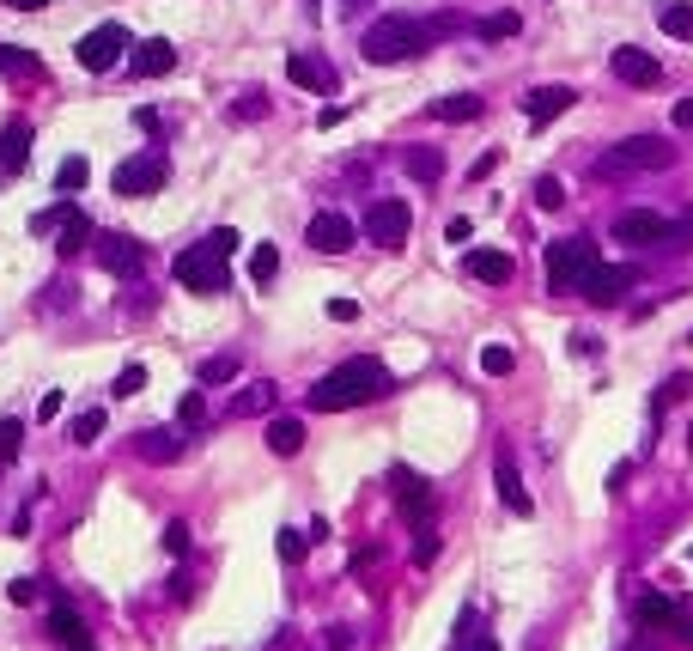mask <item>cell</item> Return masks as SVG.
Here are the masks:
<instances>
[{"instance_id": "obj_36", "label": "cell", "mask_w": 693, "mask_h": 651, "mask_svg": "<svg viewBox=\"0 0 693 651\" xmlns=\"http://www.w3.org/2000/svg\"><path fill=\"white\" fill-rule=\"evenodd\" d=\"M25 451V420H0V463H13Z\"/></svg>"}, {"instance_id": "obj_47", "label": "cell", "mask_w": 693, "mask_h": 651, "mask_svg": "<svg viewBox=\"0 0 693 651\" xmlns=\"http://www.w3.org/2000/svg\"><path fill=\"white\" fill-rule=\"evenodd\" d=\"M444 238H450V244H469V238H475V226H469V220H450V226H444Z\"/></svg>"}, {"instance_id": "obj_53", "label": "cell", "mask_w": 693, "mask_h": 651, "mask_svg": "<svg viewBox=\"0 0 693 651\" xmlns=\"http://www.w3.org/2000/svg\"><path fill=\"white\" fill-rule=\"evenodd\" d=\"M359 7H365V0H341V13H359Z\"/></svg>"}, {"instance_id": "obj_6", "label": "cell", "mask_w": 693, "mask_h": 651, "mask_svg": "<svg viewBox=\"0 0 693 651\" xmlns=\"http://www.w3.org/2000/svg\"><path fill=\"white\" fill-rule=\"evenodd\" d=\"M122 49H128V31H122L116 19L92 25L80 43H73V55H80V67H86V74H110V67L122 61Z\"/></svg>"}, {"instance_id": "obj_51", "label": "cell", "mask_w": 693, "mask_h": 651, "mask_svg": "<svg viewBox=\"0 0 693 651\" xmlns=\"http://www.w3.org/2000/svg\"><path fill=\"white\" fill-rule=\"evenodd\" d=\"M675 128H693V98H681V104H675Z\"/></svg>"}, {"instance_id": "obj_22", "label": "cell", "mask_w": 693, "mask_h": 651, "mask_svg": "<svg viewBox=\"0 0 693 651\" xmlns=\"http://www.w3.org/2000/svg\"><path fill=\"white\" fill-rule=\"evenodd\" d=\"M49 633H55L67 651H86V645H92V633H86V621H80V609H73V603H55V609H49Z\"/></svg>"}, {"instance_id": "obj_19", "label": "cell", "mask_w": 693, "mask_h": 651, "mask_svg": "<svg viewBox=\"0 0 693 651\" xmlns=\"http://www.w3.org/2000/svg\"><path fill=\"white\" fill-rule=\"evenodd\" d=\"M462 268H469L481 286H505V280L517 274V262H511L505 250H462Z\"/></svg>"}, {"instance_id": "obj_27", "label": "cell", "mask_w": 693, "mask_h": 651, "mask_svg": "<svg viewBox=\"0 0 693 651\" xmlns=\"http://www.w3.org/2000/svg\"><path fill=\"white\" fill-rule=\"evenodd\" d=\"M432 116H438V122H475V116H481V98L450 92V98H438V104H432Z\"/></svg>"}, {"instance_id": "obj_12", "label": "cell", "mask_w": 693, "mask_h": 651, "mask_svg": "<svg viewBox=\"0 0 693 651\" xmlns=\"http://www.w3.org/2000/svg\"><path fill=\"white\" fill-rule=\"evenodd\" d=\"M177 67V43L171 37H146V43H134V55H128V74L134 80H159V74H171Z\"/></svg>"}, {"instance_id": "obj_33", "label": "cell", "mask_w": 693, "mask_h": 651, "mask_svg": "<svg viewBox=\"0 0 693 651\" xmlns=\"http://www.w3.org/2000/svg\"><path fill=\"white\" fill-rule=\"evenodd\" d=\"M274 274H280V250H274V244H256V256H250V280H256V286H274Z\"/></svg>"}, {"instance_id": "obj_14", "label": "cell", "mask_w": 693, "mask_h": 651, "mask_svg": "<svg viewBox=\"0 0 693 651\" xmlns=\"http://www.w3.org/2000/svg\"><path fill=\"white\" fill-rule=\"evenodd\" d=\"M31 165V122L13 116L7 128H0V177H19Z\"/></svg>"}, {"instance_id": "obj_10", "label": "cell", "mask_w": 693, "mask_h": 651, "mask_svg": "<svg viewBox=\"0 0 693 651\" xmlns=\"http://www.w3.org/2000/svg\"><path fill=\"white\" fill-rule=\"evenodd\" d=\"M608 67H614V80H627V86H657V80H663V61H657L651 49H633V43L614 49Z\"/></svg>"}, {"instance_id": "obj_29", "label": "cell", "mask_w": 693, "mask_h": 651, "mask_svg": "<svg viewBox=\"0 0 693 651\" xmlns=\"http://www.w3.org/2000/svg\"><path fill=\"white\" fill-rule=\"evenodd\" d=\"M73 213H80V201H67V195H61L55 207H43V213H31V232H37V238H43V232H61V226L73 220Z\"/></svg>"}, {"instance_id": "obj_24", "label": "cell", "mask_w": 693, "mask_h": 651, "mask_svg": "<svg viewBox=\"0 0 693 651\" xmlns=\"http://www.w3.org/2000/svg\"><path fill=\"white\" fill-rule=\"evenodd\" d=\"M268 451H274V457H298V451H304V420H292V414L268 420Z\"/></svg>"}, {"instance_id": "obj_56", "label": "cell", "mask_w": 693, "mask_h": 651, "mask_svg": "<svg viewBox=\"0 0 693 651\" xmlns=\"http://www.w3.org/2000/svg\"><path fill=\"white\" fill-rule=\"evenodd\" d=\"M86 651H92V645H86Z\"/></svg>"}, {"instance_id": "obj_8", "label": "cell", "mask_w": 693, "mask_h": 651, "mask_svg": "<svg viewBox=\"0 0 693 651\" xmlns=\"http://www.w3.org/2000/svg\"><path fill=\"white\" fill-rule=\"evenodd\" d=\"M165 153H134L116 165V195H159L165 189Z\"/></svg>"}, {"instance_id": "obj_15", "label": "cell", "mask_w": 693, "mask_h": 651, "mask_svg": "<svg viewBox=\"0 0 693 651\" xmlns=\"http://www.w3.org/2000/svg\"><path fill=\"white\" fill-rule=\"evenodd\" d=\"M572 104H578V92H572V86H535V92L523 98V110H529V122H535V128H548V122H554V116H566Z\"/></svg>"}, {"instance_id": "obj_37", "label": "cell", "mask_w": 693, "mask_h": 651, "mask_svg": "<svg viewBox=\"0 0 693 651\" xmlns=\"http://www.w3.org/2000/svg\"><path fill=\"white\" fill-rule=\"evenodd\" d=\"M687 390H693V378H687V372H669V384L657 390V414H663V408H675V402H681Z\"/></svg>"}, {"instance_id": "obj_2", "label": "cell", "mask_w": 693, "mask_h": 651, "mask_svg": "<svg viewBox=\"0 0 693 651\" xmlns=\"http://www.w3.org/2000/svg\"><path fill=\"white\" fill-rule=\"evenodd\" d=\"M432 43H438V37H432L426 19H414V13H383V19L365 25L359 55L377 61V67H396V61H408V55H420V49H432Z\"/></svg>"}, {"instance_id": "obj_26", "label": "cell", "mask_w": 693, "mask_h": 651, "mask_svg": "<svg viewBox=\"0 0 693 651\" xmlns=\"http://www.w3.org/2000/svg\"><path fill=\"white\" fill-rule=\"evenodd\" d=\"M402 165H408L414 183H438V177H444V153H438V147H414Z\"/></svg>"}, {"instance_id": "obj_11", "label": "cell", "mask_w": 693, "mask_h": 651, "mask_svg": "<svg viewBox=\"0 0 693 651\" xmlns=\"http://www.w3.org/2000/svg\"><path fill=\"white\" fill-rule=\"evenodd\" d=\"M669 238V220L651 207H627L621 220H614V244H663Z\"/></svg>"}, {"instance_id": "obj_23", "label": "cell", "mask_w": 693, "mask_h": 651, "mask_svg": "<svg viewBox=\"0 0 693 651\" xmlns=\"http://www.w3.org/2000/svg\"><path fill=\"white\" fill-rule=\"evenodd\" d=\"M134 451H140L146 463H177V457H183V439H177L171 426H146L140 439H134Z\"/></svg>"}, {"instance_id": "obj_17", "label": "cell", "mask_w": 693, "mask_h": 651, "mask_svg": "<svg viewBox=\"0 0 693 651\" xmlns=\"http://www.w3.org/2000/svg\"><path fill=\"white\" fill-rule=\"evenodd\" d=\"M633 280H639L633 268H596V274L584 280V299H590V305H621Z\"/></svg>"}, {"instance_id": "obj_42", "label": "cell", "mask_w": 693, "mask_h": 651, "mask_svg": "<svg viewBox=\"0 0 693 651\" xmlns=\"http://www.w3.org/2000/svg\"><path fill=\"white\" fill-rule=\"evenodd\" d=\"M663 244H669V250H693V213L669 226V238H663Z\"/></svg>"}, {"instance_id": "obj_50", "label": "cell", "mask_w": 693, "mask_h": 651, "mask_svg": "<svg viewBox=\"0 0 693 651\" xmlns=\"http://www.w3.org/2000/svg\"><path fill=\"white\" fill-rule=\"evenodd\" d=\"M462 651H499V639H493V633H475V639H462Z\"/></svg>"}, {"instance_id": "obj_1", "label": "cell", "mask_w": 693, "mask_h": 651, "mask_svg": "<svg viewBox=\"0 0 693 651\" xmlns=\"http://www.w3.org/2000/svg\"><path fill=\"white\" fill-rule=\"evenodd\" d=\"M383 390H390V372H383L371 353H353V359H341V366H335L329 378H317V384H311L304 408H317V414H341V408H359V402H371V396H383Z\"/></svg>"}, {"instance_id": "obj_44", "label": "cell", "mask_w": 693, "mask_h": 651, "mask_svg": "<svg viewBox=\"0 0 693 651\" xmlns=\"http://www.w3.org/2000/svg\"><path fill=\"white\" fill-rule=\"evenodd\" d=\"M535 201H542V207H560V201H566L560 177H542V183H535Z\"/></svg>"}, {"instance_id": "obj_45", "label": "cell", "mask_w": 693, "mask_h": 651, "mask_svg": "<svg viewBox=\"0 0 693 651\" xmlns=\"http://www.w3.org/2000/svg\"><path fill=\"white\" fill-rule=\"evenodd\" d=\"M165 554H189V524H165Z\"/></svg>"}, {"instance_id": "obj_18", "label": "cell", "mask_w": 693, "mask_h": 651, "mask_svg": "<svg viewBox=\"0 0 693 651\" xmlns=\"http://www.w3.org/2000/svg\"><path fill=\"white\" fill-rule=\"evenodd\" d=\"M98 262H104L110 274H140L146 250H140V238H122V232H110V238H98Z\"/></svg>"}, {"instance_id": "obj_35", "label": "cell", "mask_w": 693, "mask_h": 651, "mask_svg": "<svg viewBox=\"0 0 693 651\" xmlns=\"http://www.w3.org/2000/svg\"><path fill=\"white\" fill-rule=\"evenodd\" d=\"M86 238H92V220H86V213H73V220L61 226V244H55V250H61V256H80Z\"/></svg>"}, {"instance_id": "obj_4", "label": "cell", "mask_w": 693, "mask_h": 651, "mask_svg": "<svg viewBox=\"0 0 693 651\" xmlns=\"http://www.w3.org/2000/svg\"><path fill=\"white\" fill-rule=\"evenodd\" d=\"M663 165H675V147L663 134H633V140H621L614 153H602L596 159V177H621V171H663Z\"/></svg>"}, {"instance_id": "obj_41", "label": "cell", "mask_w": 693, "mask_h": 651, "mask_svg": "<svg viewBox=\"0 0 693 651\" xmlns=\"http://www.w3.org/2000/svg\"><path fill=\"white\" fill-rule=\"evenodd\" d=\"M146 390V366H122V378H116V396H140Z\"/></svg>"}, {"instance_id": "obj_39", "label": "cell", "mask_w": 693, "mask_h": 651, "mask_svg": "<svg viewBox=\"0 0 693 651\" xmlns=\"http://www.w3.org/2000/svg\"><path fill=\"white\" fill-rule=\"evenodd\" d=\"M25 67H37V61H31V49H13V43H0V74H25Z\"/></svg>"}, {"instance_id": "obj_7", "label": "cell", "mask_w": 693, "mask_h": 651, "mask_svg": "<svg viewBox=\"0 0 693 651\" xmlns=\"http://www.w3.org/2000/svg\"><path fill=\"white\" fill-rule=\"evenodd\" d=\"M408 226H414V207L408 201H371V213H365V238L371 244H383V250H396L402 238H408Z\"/></svg>"}, {"instance_id": "obj_9", "label": "cell", "mask_w": 693, "mask_h": 651, "mask_svg": "<svg viewBox=\"0 0 693 651\" xmlns=\"http://www.w3.org/2000/svg\"><path fill=\"white\" fill-rule=\"evenodd\" d=\"M304 244H311L317 256H347L353 250V220H347V213H317V220H311V232H304Z\"/></svg>"}, {"instance_id": "obj_20", "label": "cell", "mask_w": 693, "mask_h": 651, "mask_svg": "<svg viewBox=\"0 0 693 651\" xmlns=\"http://www.w3.org/2000/svg\"><path fill=\"white\" fill-rule=\"evenodd\" d=\"M633 621H639L645 633H675V627H681V609H675L669 597H657V591H651V597H639V603H633Z\"/></svg>"}, {"instance_id": "obj_34", "label": "cell", "mask_w": 693, "mask_h": 651, "mask_svg": "<svg viewBox=\"0 0 693 651\" xmlns=\"http://www.w3.org/2000/svg\"><path fill=\"white\" fill-rule=\"evenodd\" d=\"M238 378V353H213V359H201V384H231Z\"/></svg>"}, {"instance_id": "obj_49", "label": "cell", "mask_w": 693, "mask_h": 651, "mask_svg": "<svg viewBox=\"0 0 693 651\" xmlns=\"http://www.w3.org/2000/svg\"><path fill=\"white\" fill-rule=\"evenodd\" d=\"M55 414H61V390H49V396L37 402V420H55Z\"/></svg>"}, {"instance_id": "obj_32", "label": "cell", "mask_w": 693, "mask_h": 651, "mask_svg": "<svg viewBox=\"0 0 693 651\" xmlns=\"http://www.w3.org/2000/svg\"><path fill=\"white\" fill-rule=\"evenodd\" d=\"M104 439V408H80V420H73V445H98Z\"/></svg>"}, {"instance_id": "obj_13", "label": "cell", "mask_w": 693, "mask_h": 651, "mask_svg": "<svg viewBox=\"0 0 693 651\" xmlns=\"http://www.w3.org/2000/svg\"><path fill=\"white\" fill-rule=\"evenodd\" d=\"M390 487H396V505H402L408 518H426V512H432V481H426V475H414L408 463H396V469H390Z\"/></svg>"}, {"instance_id": "obj_28", "label": "cell", "mask_w": 693, "mask_h": 651, "mask_svg": "<svg viewBox=\"0 0 693 651\" xmlns=\"http://www.w3.org/2000/svg\"><path fill=\"white\" fill-rule=\"evenodd\" d=\"M268 408H274V384H244V390H238V402H231V414H238V420L268 414Z\"/></svg>"}, {"instance_id": "obj_31", "label": "cell", "mask_w": 693, "mask_h": 651, "mask_svg": "<svg viewBox=\"0 0 693 651\" xmlns=\"http://www.w3.org/2000/svg\"><path fill=\"white\" fill-rule=\"evenodd\" d=\"M481 372H487V378H505V372H517V353H511L505 341H487V347H481Z\"/></svg>"}, {"instance_id": "obj_5", "label": "cell", "mask_w": 693, "mask_h": 651, "mask_svg": "<svg viewBox=\"0 0 693 651\" xmlns=\"http://www.w3.org/2000/svg\"><path fill=\"white\" fill-rule=\"evenodd\" d=\"M596 268H602V262H596V244H590V238H560V244H548V286H554V293L584 286Z\"/></svg>"}, {"instance_id": "obj_52", "label": "cell", "mask_w": 693, "mask_h": 651, "mask_svg": "<svg viewBox=\"0 0 693 651\" xmlns=\"http://www.w3.org/2000/svg\"><path fill=\"white\" fill-rule=\"evenodd\" d=\"M7 7H13V13H43L49 0H7Z\"/></svg>"}, {"instance_id": "obj_54", "label": "cell", "mask_w": 693, "mask_h": 651, "mask_svg": "<svg viewBox=\"0 0 693 651\" xmlns=\"http://www.w3.org/2000/svg\"><path fill=\"white\" fill-rule=\"evenodd\" d=\"M627 651H651V645H645V639H633V645H627Z\"/></svg>"}, {"instance_id": "obj_3", "label": "cell", "mask_w": 693, "mask_h": 651, "mask_svg": "<svg viewBox=\"0 0 693 651\" xmlns=\"http://www.w3.org/2000/svg\"><path fill=\"white\" fill-rule=\"evenodd\" d=\"M231 250H238V232H231V226H225V232H207L201 244H189V250L177 256V280L189 286V293H219Z\"/></svg>"}, {"instance_id": "obj_30", "label": "cell", "mask_w": 693, "mask_h": 651, "mask_svg": "<svg viewBox=\"0 0 693 651\" xmlns=\"http://www.w3.org/2000/svg\"><path fill=\"white\" fill-rule=\"evenodd\" d=\"M86 177H92V165H86V159H61V171H55V189L73 201V195L86 189Z\"/></svg>"}, {"instance_id": "obj_43", "label": "cell", "mask_w": 693, "mask_h": 651, "mask_svg": "<svg viewBox=\"0 0 693 651\" xmlns=\"http://www.w3.org/2000/svg\"><path fill=\"white\" fill-rule=\"evenodd\" d=\"M280 560H304V530H280Z\"/></svg>"}, {"instance_id": "obj_40", "label": "cell", "mask_w": 693, "mask_h": 651, "mask_svg": "<svg viewBox=\"0 0 693 651\" xmlns=\"http://www.w3.org/2000/svg\"><path fill=\"white\" fill-rule=\"evenodd\" d=\"M481 37H517V13H487V19H481Z\"/></svg>"}, {"instance_id": "obj_48", "label": "cell", "mask_w": 693, "mask_h": 651, "mask_svg": "<svg viewBox=\"0 0 693 651\" xmlns=\"http://www.w3.org/2000/svg\"><path fill=\"white\" fill-rule=\"evenodd\" d=\"M329 317H335V323H353V317H359V305H353V299H335V305H329Z\"/></svg>"}, {"instance_id": "obj_55", "label": "cell", "mask_w": 693, "mask_h": 651, "mask_svg": "<svg viewBox=\"0 0 693 651\" xmlns=\"http://www.w3.org/2000/svg\"><path fill=\"white\" fill-rule=\"evenodd\" d=\"M687 560H693V548H687Z\"/></svg>"}, {"instance_id": "obj_21", "label": "cell", "mask_w": 693, "mask_h": 651, "mask_svg": "<svg viewBox=\"0 0 693 651\" xmlns=\"http://www.w3.org/2000/svg\"><path fill=\"white\" fill-rule=\"evenodd\" d=\"M493 481H499V499L511 505L517 518H529V512H535V505H529V493H523V481H517V463H511V451H499V457H493Z\"/></svg>"}, {"instance_id": "obj_38", "label": "cell", "mask_w": 693, "mask_h": 651, "mask_svg": "<svg viewBox=\"0 0 693 651\" xmlns=\"http://www.w3.org/2000/svg\"><path fill=\"white\" fill-rule=\"evenodd\" d=\"M177 420H183V426H207V396H201V390H189V396L177 402Z\"/></svg>"}, {"instance_id": "obj_46", "label": "cell", "mask_w": 693, "mask_h": 651, "mask_svg": "<svg viewBox=\"0 0 693 651\" xmlns=\"http://www.w3.org/2000/svg\"><path fill=\"white\" fill-rule=\"evenodd\" d=\"M7 597H13V603H31V597H37V578H13Z\"/></svg>"}, {"instance_id": "obj_16", "label": "cell", "mask_w": 693, "mask_h": 651, "mask_svg": "<svg viewBox=\"0 0 693 651\" xmlns=\"http://www.w3.org/2000/svg\"><path fill=\"white\" fill-rule=\"evenodd\" d=\"M286 74H292V86H304V92H335V67L317 61V55H304V49L286 55Z\"/></svg>"}, {"instance_id": "obj_25", "label": "cell", "mask_w": 693, "mask_h": 651, "mask_svg": "<svg viewBox=\"0 0 693 651\" xmlns=\"http://www.w3.org/2000/svg\"><path fill=\"white\" fill-rule=\"evenodd\" d=\"M657 25L681 43H693V0H657Z\"/></svg>"}]
</instances>
